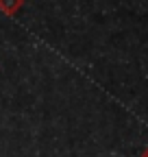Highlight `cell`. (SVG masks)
I'll return each instance as SVG.
<instances>
[]
</instances>
